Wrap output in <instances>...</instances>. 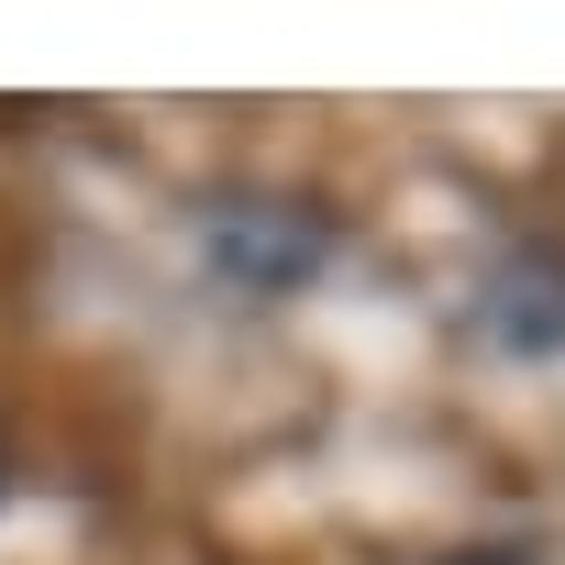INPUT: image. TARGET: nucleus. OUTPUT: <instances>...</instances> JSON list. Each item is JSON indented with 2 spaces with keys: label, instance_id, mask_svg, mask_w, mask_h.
I'll list each match as a JSON object with an SVG mask.
<instances>
[{
  "label": "nucleus",
  "instance_id": "1",
  "mask_svg": "<svg viewBox=\"0 0 565 565\" xmlns=\"http://www.w3.org/2000/svg\"><path fill=\"white\" fill-rule=\"evenodd\" d=\"M322 244H333V233L300 222L289 200H222V211H211V266L244 277V289H289V277H311Z\"/></svg>",
  "mask_w": 565,
  "mask_h": 565
},
{
  "label": "nucleus",
  "instance_id": "2",
  "mask_svg": "<svg viewBox=\"0 0 565 565\" xmlns=\"http://www.w3.org/2000/svg\"><path fill=\"white\" fill-rule=\"evenodd\" d=\"M488 333L521 344V355H565V255H510L488 277Z\"/></svg>",
  "mask_w": 565,
  "mask_h": 565
},
{
  "label": "nucleus",
  "instance_id": "3",
  "mask_svg": "<svg viewBox=\"0 0 565 565\" xmlns=\"http://www.w3.org/2000/svg\"><path fill=\"white\" fill-rule=\"evenodd\" d=\"M455 565H532V554H455Z\"/></svg>",
  "mask_w": 565,
  "mask_h": 565
}]
</instances>
